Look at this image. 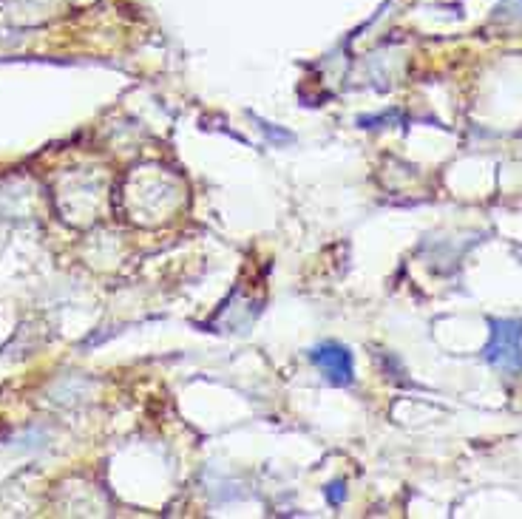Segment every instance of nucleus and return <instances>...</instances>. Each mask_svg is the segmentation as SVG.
I'll list each match as a JSON object with an SVG mask.
<instances>
[{
    "label": "nucleus",
    "mask_w": 522,
    "mask_h": 519,
    "mask_svg": "<svg viewBox=\"0 0 522 519\" xmlns=\"http://www.w3.org/2000/svg\"><path fill=\"white\" fill-rule=\"evenodd\" d=\"M341 500H344V485L335 483L332 485V502H341Z\"/></svg>",
    "instance_id": "obj_3"
},
{
    "label": "nucleus",
    "mask_w": 522,
    "mask_h": 519,
    "mask_svg": "<svg viewBox=\"0 0 522 519\" xmlns=\"http://www.w3.org/2000/svg\"><path fill=\"white\" fill-rule=\"evenodd\" d=\"M313 364L321 369V375L330 383H349L352 381V355H349L344 346L338 344H324L313 349Z\"/></svg>",
    "instance_id": "obj_2"
},
{
    "label": "nucleus",
    "mask_w": 522,
    "mask_h": 519,
    "mask_svg": "<svg viewBox=\"0 0 522 519\" xmlns=\"http://www.w3.org/2000/svg\"><path fill=\"white\" fill-rule=\"evenodd\" d=\"M486 361L505 372L522 369V321H491Z\"/></svg>",
    "instance_id": "obj_1"
}]
</instances>
